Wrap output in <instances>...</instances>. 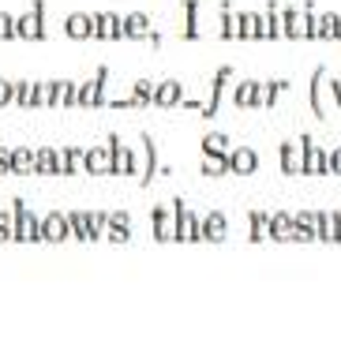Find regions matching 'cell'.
Segmentation results:
<instances>
[{"label":"cell","instance_id":"1","mask_svg":"<svg viewBox=\"0 0 341 352\" xmlns=\"http://www.w3.org/2000/svg\"><path fill=\"white\" fill-rule=\"evenodd\" d=\"M15 38L23 41H45L49 30H45V0H34L23 15H15Z\"/></svg>","mask_w":341,"mask_h":352},{"label":"cell","instance_id":"2","mask_svg":"<svg viewBox=\"0 0 341 352\" xmlns=\"http://www.w3.org/2000/svg\"><path fill=\"white\" fill-rule=\"evenodd\" d=\"M109 68H98L94 79H82L79 82V94H76V109H102L105 105V87H109Z\"/></svg>","mask_w":341,"mask_h":352},{"label":"cell","instance_id":"3","mask_svg":"<svg viewBox=\"0 0 341 352\" xmlns=\"http://www.w3.org/2000/svg\"><path fill=\"white\" fill-rule=\"evenodd\" d=\"M173 240L177 244H199V217L184 206V199H173Z\"/></svg>","mask_w":341,"mask_h":352},{"label":"cell","instance_id":"4","mask_svg":"<svg viewBox=\"0 0 341 352\" xmlns=\"http://www.w3.org/2000/svg\"><path fill=\"white\" fill-rule=\"evenodd\" d=\"M12 240L15 244H34V240H41L38 217L23 206V199H12Z\"/></svg>","mask_w":341,"mask_h":352},{"label":"cell","instance_id":"5","mask_svg":"<svg viewBox=\"0 0 341 352\" xmlns=\"http://www.w3.org/2000/svg\"><path fill=\"white\" fill-rule=\"evenodd\" d=\"M327 150L319 146L311 135H300V176H327Z\"/></svg>","mask_w":341,"mask_h":352},{"label":"cell","instance_id":"6","mask_svg":"<svg viewBox=\"0 0 341 352\" xmlns=\"http://www.w3.org/2000/svg\"><path fill=\"white\" fill-rule=\"evenodd\" d=\"M105 146H109V173H116V176H139L135 154L124 146L120 135H109V142H105Z\"/></svg>","mask_w":341,"mask_h":352},{"label":"cell","instance_id":"7","mask_svg":"<svg viewBox=\"0 0 341 352\" xmlns=\"http://www.w3.org/2000/svg\"><path fill=\"white\" fill-rule=\"evenodd\" d=\"M90 38H98V41H116V38H124V15H116V12H94Z\"/></svg>","mask_w":341,"mask_h":352},{"label":"cell","instance_id":"8","mask_svg":"<svg viewBox=\"0 0 341 352\" xmlns=\"http://www.w3.org/2000/svg\"><path fill=\"white\" fill-rule=\"evenodd\" d=\"M184 102V82L180 79H154V102L157 109H177Z\"/></svg>","mask_w":341,"mask_h":352},{"label":"cell","instance_id":"9","mask_svg":"<svg viewBox=\"0 0 341 352\" xmlns=\"http://www.w3.org/2000/svg\"><path fill=\"white\" fill-rule=\"evenodd\" d=\"M315 240L341 244V214L338 210H315Z\"/></svg>","mask_w":341,"mask_h":352},{"label":"cell","instance_id":"10","mask_svg":"<svg viewBox=\"0 0 341 352\" xmlns=\"http://www.w3.org/2000/svg\"><path fill=\"white\" fill-rule=\"evenodd\" d=\"M38 232H41L45 244H64V240H68V217H64V210H53L49 217H41Z\"/></svg>","mask_w":341,"mask_h":352},{"label":"cell","instance_id":"11","mask_svg":"<svg viewBox=\"0 0 341 352\" xmlns=\"http://www.w3.org/2000/svg\"><path fill=\"white\" fill-rule=\"evenodd\" d=\"M232 105L236 109H263V79H244L232 90Z\"/></svg>","mask_w":341,"mask_h":352},{"label":"cell","instance_id":"12","mask_svg":"<svg viewBox=\"0 0 341 352\" xmlns=\"http://www.w3.org/2000/svg\"><path fill=\"white\" fill-rule=\"evenodd\" d=\"M199 236L210 240V244H221V240L229 236V221L221 210H210L206 217H199Z\"/></svg>","mask_w":341,"mask_h":352},{"label":"cell","instance_id":"13","mask_svg":"<svg viewBox=\"0 0 341 352\" xmlns=\"http://www.w3.org/2000/svg\"><path fill=\"white\" fill-rule=\"evenodd\" d=\"M229 79H232V68H229V64H221V68L214 72L210 102H206V105H199V113H203V116H214V113L221 109V98H226V82H229Z\"/></svg>","mask_w":341,"mask_h":352},{"label":"cell","instance_id":"14","mask_svg":"<svg viewBox=\"0 0 341 352\" xmlns=\"http://www.w3.org/2000/svg\"><path fill=\"white\" fill-rule=\"evenodd\" d=\"M255 169H259V154H255L252 146H232V150H229V173L252 176Z\"/></svg>","mask_w":341,"mask_h":352},{"label":"cell","instance_id":"15","mask_svg":"<svg viewBox=\"0 0 341 352\" xmlns=\"http://www.w3.org/2000/svg\"><path fill=\"white\" fill-rule=\"evenodd\" d=\"M278 15H281V38L300 41L304 38V15H300V8L285 4V8H278Z\"/></svg>","mask_w":341,"mask_h":352},{"label":"cell","instance_id":"16","mask_svg":"<svg viewBox=\"0 0 341 352\" xmlns=\"http://www.w3.org/2000/svg\"><path fill=\"white\" fill-rule=\"evenodd\" d=\"M82 173H90V176H109V146H90V150H82Z\"/></svg>","mask_w":341,"mask_h":352},{"label":"cell","instance_id":"17","mask_svg":"<svg viewBox=\"0 0 341 352\" xmlns=\"http://www.w3.org/2000/svg\"><path fill=\"white\" fill-rule=\"evenodd\" d=\"M34 176H60V150L38 146L34 150Z\"/></svg>","mask_w":341,"mask_h":352},{"label":"cell","instance_id":"18","mask_svg":"<svg viewBox=\"0 0 341 352\" xmlns=\"http://www.w3.org/2000/svg\"><path fill=\"white\" fill-rule=\"evenodd\" d=\"M8 173H15V176H34V150H27V146L8 150Z\"/></svg>","mask_w":341,"mask_h":352},{"label":"cell","instance_id":"19","mask_svg":"<svg viewBox=\"0 0 341 352\" xmlns=\"http://www.w3.org/2000/svg\"><path fill=\"white\" fill-rule=\"evenodd\" d=\"M266 236H270V240H278V244H289V240H293V214H285V210L270 214V225H266Z\"/></svg>","mask_w":341,"mask_h":352},{"label":"cell","instance_id":"20","mask_svg":"<svg viewBox=\"0 0 341 352\" xmlns=\"http://www.w3.org/2000/svg\"><path fill=\"white\" fill-rule=\"evenodd\" d=\"M157 173H162V165H157V146H154L151 135H143V169H139V184L146 188Z\"/></svg>","mask_w":341,"mask_h":352},{"label":"cell","instance_id":"21","mask_svg":"<svg viewBox=\"0 0 341 352\" xmlns=\"http://www.w3.org/2000/svg\"><path fill=\"white\" fill-rule=\"evenodd\" d=\"M218 38H240V15L236 12H232V4H229V0H221V4H218Z\"/></svg>","mask_w":341,"mask_h":352},{"label":"cell","instance_id":"22","mask_svg":"<svg viewBox=\"0 0 341 352\" xmlns=\"http://www.w3.org/2000/svg\"><path fill=\"white\" fill-rule=\"evenodd\" d=\"M151 221H154V240H157V244H169V240H173V210H169V206H154Z\"/></svg>","mask_w":341,"mask_h":352},{"label":"cell","instance_id":"23","mask_svg":"<svg viewBox=\"0 0 341 352\" xmlns=\"http://www.w3.org/2000/svg\"><path fill=\"white\" fill-rule=\"evenodd\" d=\"M278 0L263 8V41H281V15H278Z\"/></svg>","mask_w":341,"mask_h":352},{"label":"cell","instance_id":"24","mask_svg":"<svg viewBox=\"0 0 341 352\" xmlns=\"http://www.w3.org/2000/svg\"><path fill=\"white\" fill-rule=\"evenodd\" d=\"M90 27H94V15L90 12H72L64 19V34L68 38H90Z\"/></svg>","mask_w":341,"mask_h":352},{"label":"cell","instance_id":"25","mask_svg":"<svg viewBox=\"0 0 341 352\" xmlns=\"http://www.w3.org/2000/svg\"><path fill=\"white\" fill-rule=\"evenodd\" d=\"M151 30H154V23H151V15H146V12L124 15V38H146Z\"/></svg>","mask_w":341,"mask_h":352},{"label":"cell","instance_id":"26","mask_svg":"<svg viewBox=\"0 0 341 352\" xmlns=\"http://www.w3.org/2000/svg\"><path fill=\"white\" fill-rule=\"evenodd\" d=\"M184 41H199L203 38V27H199V0H184V30H180Z\"/></svg>","mask_w":341,"mask_h":352},{"label":"cell","instance_id":"27","mask_svg":"<svg viewBox=\"0 0 341 352\" xmlns=\"http://www.w3.org/2000/svg\"><path fill=\"white\" fill-rule=\"evenodd\" d=\"M293 240H296V244H307V240H315V210L293 214Z\"/></svg>","mask_w":341,"mask_h":352},{"label":"cell","instance_id":"28","mask_svg":"<svg viewBox=\"0 0 341 352\" xmlns=\"http://www.w3.org/2000/svg\"><path fill=\"white\" fill-rule=\"evenodd\" d=\"M240 15V38L263 41V12H236Z\"/></svg>","mask_w":341,"mask_h":352},{"label":"cell","instance_id":"29","mask_svg":"<svg viewBox=\"0 0 341 352\" xmlns=\"http://www.w3.org/2000/svg\"><path fill=\"white\" fill-rule=\"evenodd\" d=\"M64 217H68V236L90 244V210H68Z\"/></svg>","mask_w":341,"mask_h":352},{"label":"cell","instance_id":"30","mask_svg":"<svg viewBox=\"0 0 341 352\" xmlns=\"http://www.w3.org/2000/svg\"><path fill=\"white\" fill-rule=\"evenodd\" d=\"M82 173V146H64L60 150V176H79Z\"/></svg>","mask_w":341,"mask_h":352},{"label":"cell","instance_id":"31","mask_svg":"<svg viewBox=\"0 0 341 352\" xmlns=\"http://www.w3.org/2000/svg\"><path fill=\"white\" fill-rule=\"evenodd\" d=\"M319 41H341V15L338 12L319 15Z\"/></svg>","mask_w":341,"mask_h":352},{"label":"cell","instance_id":"32","mask_svg":"<svg viewBox=\"0 0 341 352\" xmlns=\"http://www.w3.org/2000/svg\"><path fill=\"white\" fill-rule=\"evenodd\" d=\"M34 102V79H12V105L30 109Z\"/></svg>","mask_w":341,"mask_h":352},{"label":"cell","instance_id":"33","mask_svg":"<svg viewBox=\"0 0 341 352\" xmlns=\"http://www.w3.org/2000/svg\"><path fill=\"white\" fill-rule=\"evenodd\" d=\"M278 157H281V173H285V176H296V173H300V146H293V142H281Z\"/></svg>","mask_w":341,"mask_h":352},{"label":"cell","instance_id":"34","mask_svg":"<svg viewBox=\"0 0 341 352\" xmlns=\"http://www.w3.org/2000/svg\"><path fill=\"white\" fill-rule=\"evenodd\" d=\"M322 79H327V72L315 68L311 72V113H315V120H322V116H327V109H322Z\"/></svg>","mask_w":341,"mask_h":352},{"label":"cell","instance_id":"35","mask_svg":"<svg viewBox=\"0 0 341 352\" xmlns=\"http://www.w3.org/2000/svg\"><path fill=\"white\" fill-rule=\"evenodd\" d=\"M248 225H252V244H263V236H266V225H270V214L266 210H248Z\"/></svg>","mask_w":341,"mask_h":352},{"label":"cell","instance_id":"36","mask_svg":"<svg viewBox=\"0 0 341 352\" xmlns=\"http://www.w3.org/2000/svg\"><path fill=\"white\" fill-rule=\"evenodd\" d=\"M229 173V150L226 154H203V176H226Z\"/></svg>","mask_w":341,"mask_h":352},{"label":"cell","instance_id":"37","mask_svg":"<svg viewBox=\"0 0 341 352\" xmlns=\"http://www.w3.org/2000/svg\"><path fill=\"white\" fill-rule=\"evenodd\" d=\"M300 15H304V38H307V41H319V12H315L311 0L300 8Z\"/></svg>","mask_w":341,"mask_h":352},{"label":"cell","instance_id":"38","mask_svg":"<svg viewBox=\"0 0 341 352\" xmlns=\"http://www.w3.org/2000/svg\"><path fill=\"white\" fill-rule=\"evenodd\" d=\"M289 87V79H266L263 82V109H274L278 105V98H281V90Z\"/></svg>","mask_w":341,"mask_h":352},{"label":"cell","instance_id":"39","mask_svg":"<svg viewBox=\"0 0 341 352\" xmlns=\"http://www.w3.org/2000/svg\"><path fill=\"white\" fill-rule=\"evenodd\" d=\"M229 150V139L221 131H206L203 135V154H226Z\"/></svg>","mask_w":341,"mask_h":352},{"label":"cell","instance_id":"40","mask_svg":"<svg viewBox=\"0 0 341 352\" xmlns=\"http://www.w3.org/2000/svg\"><path fill=\"white\" fill-rule=\"evenodd\" d=\"M105 240H113V244H128L131 240V229L124 221H109L105 225Z\"/></svg>","mask_w":341,"mask_h":352},{"label":"cell","instance_id":"41","mask_svg":"<svg viewBox=\"0 0 341 352\" xmlns=\"http://www.w3.org/2000/svg\"><path fill=\"white\" fill-rule=\"evenodd\" d=\"M60 90L64 79H45V109H60Z\"/></svg>","mask_w":341,"mask_h":352},{"label":"cell","instance_id":"42","mask_svg":"<svg viewBox=\"0 0 341 352\" xmlns=\"http://www.w3.org/2000/svg\"><path fill=\"white\" fill-rule=\"evenodd\" d=\"M105 225H109V214H102V210L90 214V240H102L105 236Z\"/></svg>","mask_w":341,"mask_h":352},{"label":"cell","instance_id":"43","mask_svg":"<svg viewBox=\"0 0 341 352\" xmlns=\"http://www.w3.org/2000/svg\"><path fill=\"white\" fill-rule=\"evenodd\" d=\"M76 94H79V82H76V79H64V90H60V105H64V109H76Z\"/></svg>","mask_w":341,"mask_h":352},{"label":"cell","instance_id":"44","mask_svg":"<svg viewBox=\"0 0 341 352\" xmlns=\"http://www.w3.org/2000/svg\"><path fill=\"white\" fill-rule=\"evenodd\" d=\"M12 38H15V15L0 12V41H12Z\"/></svg>","mask_w":341,"mask_h":352},{"label":"cell","instance_id":"45","mask_svg":"<svg viewBox=\"0 0 341 352\" xmlns=\"http://www.w3.org/2000/svg\"><path fill=\"white\" fill-rule=\"evenodd\" d=\"M12 240V210H0V244Z\"/></svg>","mask_w":341,"mask_h":352},{"label":"cell","instance_id":"46","mask_svg":"<svg viewBox=\"0 0 341 352\" xmlns=\"http://www.w3.org/2000/svg\"><path fill=\"white\" fill-rule=\"evenodd\" d=\"M12 105V79H0V109Z\"/></svg>","mask_w":341,"mask_h":352},{"label":"cell","instance_id":"47","mask_svg":"<svg viewBox=\"0 0 341 352\" xmlns=\"http://www.w3.org/2000/svg\"><path fill=\"white\" fill-rule=\"evenodd\" d=\"M327 165H330V173H334V176H341V146L327 154Z\"/></svg>","mask_w":341,"mask_h":352},{"label":"cell","instance_id":"48","mask_svg":"<svg viewBox=\"0 0 341 352\" xmlns=\"http://www.w3.org/2000/svg\"><path fill=\"white\" fill-rule=\"evenodd\" d=\"M0 176H8V146H0Z\"/></svg>","mask_w":341,"mask_h":352},{"label":"cell","instance_id":"49","mask_svg":"<svg viewBox=\"0 0 341 352\" xmlns=\"http://www.w3.org/2000/svg\"><path fill=\"white\" fill-rule=\"evenodd\" d=\"M330 87H334V98H338V105H341V79H330Z\"/></svg>","mask_w":341,"mask_h":352}]
</instances>
